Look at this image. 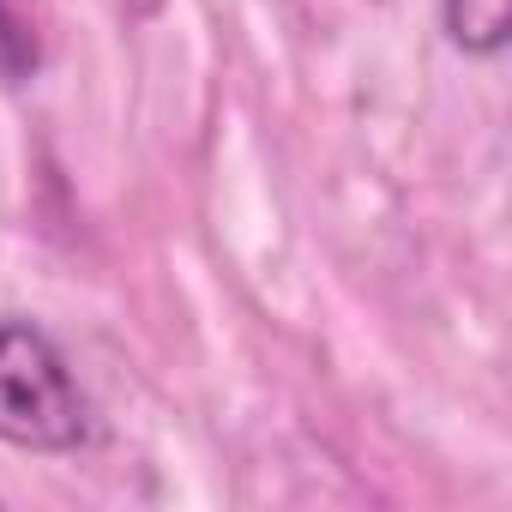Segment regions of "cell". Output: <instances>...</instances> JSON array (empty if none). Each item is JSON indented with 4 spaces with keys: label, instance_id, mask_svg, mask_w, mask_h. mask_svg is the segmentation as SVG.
Instances as JSON below:
<instances>
[{
    "label": "cell",
    "instance_id": "cell-1",
    "mask_svg": "<svg viewBox=\"0 0 512 512\" xmlns=\"http://www.w3.org/2000/svg\"><path fill=\"white\" fill-rule=\"evenodd\" d=\"M0 440L19 452H79L91 404L37 320H0Z\"/></svg>",
    "mask_w": 512,
    "mask_h": 512
},
{
    "label": "cell",
    "instance_id": "cell-2",
    "mask_svg": "<svg viewBox=\"0 0 512 512\" xmlns=\"http://www.w3.org/2000/svg\"><path fill=\"white\" fill-rule=\"evenodd\" d=\"M446 37L464 55H500L512 43V0H446Z\"/></svg>",
    "mask_w": 512,
    "mask_h": 512
},
{
    "label": "cell",
    "instance_id": "cell-3",
    "mask_svg": "<svg viewBox=\"0 0 512 512\" xmlns=\"http://www.w3.org/2000/svg\"><path fill=\"white\" fill-rule=\"evenodd\" d=\"M37 67H43V43H37L31 19L13 0H0V85H31Z\"/></svg>",
    "mask_w": 512,
    "mask_h": 512
}]
</instances>
